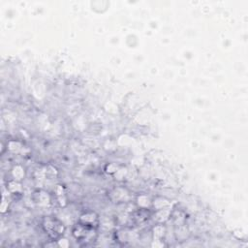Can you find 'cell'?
<instances>
[{
	"mask_svg": "<svg viewBox=\"0 0 248 248\" xmlns=\"http://www.w3.org/2000/svg\"><path fill=\"white\" fill-rule=\"evenodd\" d=\"M43 226L45 228V231L47 232L48 235L52 238H57L58 236L63 234L64 228H63L62 224L59 221H57L56 219L46 218Z\"/></svg>",
	"mask_w": 248,
	"mask_h": 248,
	"instance_id": "obj_1",
	"label": "cell"
}]
</instances>
